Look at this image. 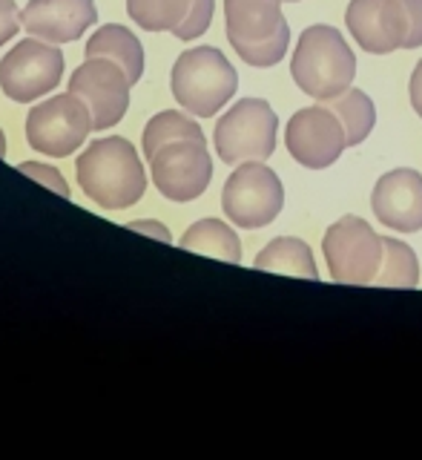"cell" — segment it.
<instances>
[{"label":"cell","instance_id":"cell-1","mask_svg":"<svg viewBox=\"0 0 422 460\" xmlns=\"http://www.w3.org/2000/svg\"><path fill=\"white\" fill-rule=\"evenodd\" d=\"M75 172L84 196L104 210L133 208L147 190L138 150L124 136L92 141L75 162Z\"/></svg>","mask_w":422,"mask_h":460},{"label":"cell","instance_id":"cell-2","mask_svg":"<svg viewBox=\"0 0 422 460\" xmlns=\"http://www.w3.org/2000/svg\"><path fill=\"white\" fill-rule=\"evenodd\" d=\"M290 75L304 95L325 104V101L351 90L356 55L337 26L313 23L299 35L294 58H290Z\"/></svg>","mask_w":422,"mask_h":460},{"label":"cell","instance_id":"cell-3","mask_svg":"<svg viewBox=\"0 0 422 460\" xmlns=\"http://www.w3.org/2000/svg\"><path fill=\"white\" fill-rule=\"evenodd\" d=\"M285 0H224V29L230 47L247 66H276L287 55L290 26Z\"/></svg>","mask_w":422,"mask_h":460},{"label":"cell","instance_id":"cell-4","mask_svg":"<svg viewBox=\"0 0 422 460\" xmlns=\"http://www.w3.org/2000/svg\"><path fill=\"white\" fill-rule=\"evenodd\" d=\"M172 98L198 119H210L239 90V75L227 55L215 47L184 49L170 72Z\"/></svg>","mask_w":422,"mask_h":460},{"label":"cell","instance_id":"cell-5","mask_svg":"<svg viewBox=\"0 0 422 460\" xmlns=\"http://www.w3.org/2000/svg\"><path fill=\"white\" fill-rule=\"evenodd\" d=\"M276 129H279V119L265 98L236 101L218 119L213 133L218 162L233 167L244 162H265L276 150Z\"/></svg>","mask_w":422,"mask_h":460},{"label":"cell","instance_id":"cell-6","mask_svg":"<svg viewBox=\"0 0 422 460\" xmlns=\"http://www.w3.org/2000/svg\"><path fill=\"white\" fill-rule=\"evenodd\" d=\"M322 253L328 259V270L333 282L342 285H374L382 265V236L359 219V216H342L328 227L322 239Z\"/></svg>","mask_w":422,"mask_h":460},{"label":"cell","instance_id":"cell-7","mask_svg":"<svg viewBox=\"0 0 422 460\" xmlns=\"http://www.w3.org/2000/svg\"><path fill=\"white\" fill-rule=\"evenodd\" d=\"M92 133V115L72 93L40 101L26 115L29 147L49 158H66Z\"/></svg>","mask_w":422,"mask_h":460},{"label":"cell","instance_id":"cell-8","mask_svg":"<svg viewBox=\"0 0 422 460\" xmlns=\"http://www.w3.org/2000/svg\"><path fill=\"white\" fill-rule=\"evenodd\" d=\"M227 219L242 230L270 225L285 208V187L265 162L236 164L222 190Z\"/></svg>","mask_w":422,"mask_h":460},{"label":"cell","instance_id":"cell-9","mask_svg":"<svg viewBox=\"0 0 422 460\" xmlns=\"http://www.w3.org/2000/svg\"><path fill=\"white\" fill-rule=\"evenodd\" d=\"M64 78V52L40 38H26L0 61V90L14 104H32L35 98L57 90Z\"/></svg>","mask_w":422,"mask_h":460},{"label":"cell","instance_id":"cell-10","mask_svg":"<svg viewBox=\"0 0 422 460\" xmlns=\"http://www.w3.org/2000/svg\"><path fill=\"white\" fill-rule=\"evenodd\" d=\"M150 172L158 193L170 201H193L207 190L213 179V162L205 136L179 138L158 147L150 155Z\"/></svg>","mask_w":422,"mask_h":460},{"label":"cell","instance_id":"cell-11","mask_svg":"<svg viewBox=\"0 0 422 460\" xmlns=\"http://www.w3.org/2000/svg\"><path fill=\"white\" fill-rule=\"evenodd\" d=\"M129 86L133 84H129L127 72L110 58H86L69 78V93L86 104L92 115V129L98 133L115 127L127 115Z\"/></svg>","mask_w":422,"mask_h":460},{"label":"cell","instance_id":"cell-12","mask_svg":"<svg viewBox=\"0 0 422 460\" xmlns=\"http://www.w3.org/2000/svg\"><path fill=\"white\" fill-rule=\"evenodd\" d=\"M287 153L308 170H325L339 162L342 150L347 147L345 127L328 107H304L290 115L285 129Z\"/></svg>","mask_w":422,"mask_h":460},{"label":"cell","instance_id":"cell-13","mask_svg":"<svg viewBox=\"0 0 422 460\" xmlns=\"http://www.w3.org/2000/svg\"><path fill=\"white\" fill-rule=\"evenodd\" d=\"M345 26L356 47L371 55L405 49L409 40V14L402 0H351L345 9Z\"/></svg>","mask_w":422,"mask_h":460},{"label":"cell","instance_id":"cell-14","mask_svg":"<svg viewBox=\"0 0 422 460\" xmlns=\"http://www.w3.org/2000/svg\"><path fill=\"white\" fill-rule=\"evenodd\" d=\"M371 208L388 230H402V234L422 230V172L400 167L380 176L371 193Z\"/></svg>","mask_w":422,"mask_h":460},{"label":"cell","instance_id":"cell-15","mask_svg":"<svg viewBox=\"0 0 422 460\" xmlns=\"http://www.w3.org/2000/svg\"><path fill=\"white\" fill-rule=\"evenodd\" d=\"M23 29L47 43H72L98 23L95 0H29L21 12Z\"/></svg>","mask_w":422,"mask_h":460},{"label":"cell","instance_id":"cell-16","mask_svg":"<svg viewBox=\"0 0 422 460\" xmlns=\"http://www.w3.org/2000/svg\"><path fill=\"white\" fill-rule=\"evenodd\" d=\"M84 52H86V58H110V61H115L127 72L129 84H138L144 75L141 40L121 23H107V26L95 29V35L86 40Z\"/></svg>","mask_w":422,"mask_h":460},{"label":"cell","instance_id":"cell-17","mask_svg":"<svg viewBox=\"0 0 422 460\" xmlns=\"http://www.w3.org/2000/svg\"><path fill=\"white\" fill-rule=\"evenodd\" d=\"M256 268L270 273H287V277H299L311 282L319 279V268L313 262L311 244L296 236H279L270 244H265V251L256 256Z\"/></svg>","mask_w":422,"mask_h":460},{"label":"cell","instance_id":"cell-18","mask_svg":"<svg viewBox=\"0 0 422 460\" xmlns=\"http://www.w3.org/2000/svg\"><path fill=\"white\" fill-rule=\"evenodd\" d=\"M184 251L205 253L213 259H224V262L239 265L242 262V239L236 236V230L218 219H198L184 230V236L179 239Z\"/></svg>","mask_w":422,"mask_h":460},{"label":"cell","instance_id":"cell-19","mask_svg":"<svg viewBox=\"0 0 422 460\" xmlns=\"http://www.w3.org/2000/svg\"><path fill=\"white\" fill-rule=\"evenodd\" d=\"M325 107L342 121L347 147H359V144L371 136V129L376 124V107L368 98V93L354 90L351 86V90H345L342 95L325 101Z\"/></svg>","mask_w":422,"mask_h":460},{"label":"cell","instance_id":"cell-20","mask_svg":"<svg viewBox=\"0 0 422 460\" xmlns=\"http://www.w3.org/2000/svg\"><path fill=\"white\" fill-rule=\"evenodd\" d=\"M382 265L380 273H376L374 285L376 288H411L419 285V262H417V253L411 244H405L402 239L394 236H382Z\"/></svg>","mask_w":422,"mask_h":460},{"label":"cell","instance_id":"cell-21","mask_svg":"<svg viewBox=\"0 0 422 460\" xmlns=\"http://www.w3.org/2000/svg\"><path fill=\"white\" fill-rule=\"evenodd\" d=\"M190 4L193 0H127V12L147 32H176L190 14Z\"/></svg>","mask_w":422,"mask_h":460},{"label":"cell","instance_id":"cell-22","mask_svg":"<svg viewBox=\"0 0 422 460\" xmlns=\"http://www.w3.org/2000/svg\"><path fill=\"white\" fill-rule=\"evenodd\" d=\"M205 133H201V127L187 119V115L176 112V110H164L153 115V119L147 121V127H144V138H141V147H144V155H153L158 147H164V144L170 141H179V138H201Z\"/></svg>","mask_w":422,"mask_h":460},{"label":"cell","instance_id":"cell-23","mask_svg":"<svg viewBox=\"0 0 422 460\" xmlns=\"http://www.w3.org/2000/svg\"><path fill=\"white\" fill-rule=\"evenodd\" d=\"M213 12H215V0H193L190 4V14L181 21V26L176 29V35L179 40H196L201 38L210 29L213 23Z\"/></svg>","mask_w":422,"mask_h":460},{"label":"cell","instance_id":"cell-24","mask_svg":"<svg viewBox=\"0 0 422 460\" xmlns=\"http://www.w3.org/2000/svg\"><path fill=\"white\" fill-rule=\"evenodd\" d=\"M18 170L23 172V176L40 181L43 187H49V190H55L57 196L69 199V184H66L64 172L57 170V167H52V164H38V162H23Z\"/></svg>","mask_w":422,"mask_h":460},{"label":"cell","instance_id":"cell-25","mask_svg":"<svg viewBox=\"0 0 422 460\" xmlns=\"http://www.w3.org/2000/svg\"><path fill=\"white\" fill-rule=\"evenodd\" d=\"M21 29H23V21H21V9L14 6V0H0V47H6Z\"/></svg>","mask_w":422,"mask_h":460},{"label":"cell","instance_id":"cell-26","mask_svg":"<svg viewBox=\"0 0 422 460\" xmlns=\"http://www.w3.org/2000/svg\"><path fill=\"white\" fill-rule=\"evenodd\" d=\"M405 14H409V40H405V49H417L422 47V0H402Z\"/></svg>","mask_w":422,"mask_h":460},{"label":"cell","instance_id":"cell-27","mask_svg":"<svg viewBox=\"0 0 422 460\" xmlns=\"http://www.w3.org/2000/svg\"><path fill=\"white\" fill-rule=\"evenodd\" d=\"M409 95H411V107H414V112L422 119V61H419V64L414 66V72H411Z\"/></svg>","mask_w":422,"mask_h":460},{"label":"cell","instance_id":"cell-28","mask_svg":"<svg viewBox=\"0 0 422 460\" xmlns=\"http://www.w3.org/2000/svg\"><path fill=\"white\" fill-rule=\"evenodd\" d=\"M129 227L138 230V234H147V236L162 239V242H172V236L167 234V227H164V225H158V222H150V219H138V222H129Z\"/></svg>","mask_w":422,"mask_h":460},{"label":"cell","instance_id":"cell-29","mask_svg":"<svg viewBox=\"0 0 422 460\" xmlns=\"http://www.w3.org/2000/svg\"><path fill=\"white\" fill-rule=\"evenodd\" d=\"M6 155V138H4V129H0V158Z\"/></svg>","mask_w":422,"mask_h":460},{"label":"cell","instance_id":"cell-30","mask_svg":"<svg viewBox=\"0 0 422 460\" xmlns=\"http://www.w3.org/2000/svg\"><path fill=\"white\" fill-rule=\"evenodd\" d=\"M287 4H299V0H287Z\"/></svg>","mask_w":422,"mask_h":460}]
</instances>
